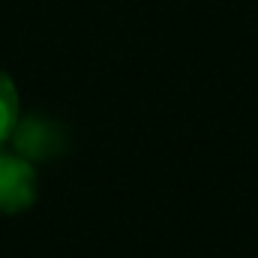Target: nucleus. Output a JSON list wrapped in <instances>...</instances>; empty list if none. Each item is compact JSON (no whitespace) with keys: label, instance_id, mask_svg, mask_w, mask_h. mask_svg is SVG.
<instances>
[{"label":"nucleus","instance_id":"nucleus-1","mask_svg":"<svg viewBox=\"0 0 258 258\" xmlns=\"http://www.w3.org/2000/svg\"><path fill=\"white\" fill-rule=\"evenodd\" d=\"M36 201V168L18 153L0 147V213H24Z\"/></svg>","mask_w":258,"mask_h":258},{"label":"nucleus","instance_id":"nucleus-3","mask_svg":"<svg viewBox=\"0 0 258 258\" xmlns=\"http://www.w3.org/2000/svg\"><path fill=\"white\" fill-rule=\"evenodd\" d=\"M18 120H21V102H18L15 81L6 72H0V147L12 138Z\"/></svg>","mask_w":258,"mask_h":258},{"label":"nucleus","instance_id":"nucleus-2","mask_svg":"<svg viewBox=\"0 0 258 258\" xmlns=\"http://www.w3.org/2000/svg\"><path fill=\"white\" fill-rule=\"evenodd\" d=\"M15 144V153L24 156L27 162L33 159H45V156H54V150L60 147V135L57 126L45 117H27V120H18V126L9 138Z\"/></svg>","mask_w":258,"mask_h":258}]
</instances>
